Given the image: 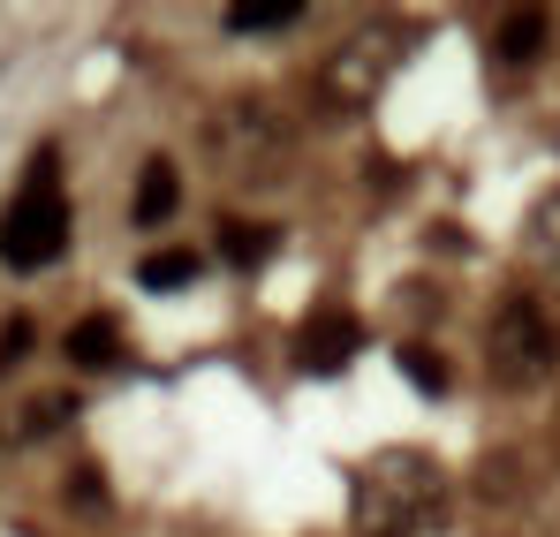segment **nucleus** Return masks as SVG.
<instances>
[{
	"mask_svg": "<svg viewBox=\"0 0 560 537\" xmlns=\"http://www.w3.org/2000/svg\"><path fill=\"white\" fill-rule=\"evenodd\" d=\"M69 250V197L54 182V152H38L31 167V189L8 205V227H0V258L15 272H46L54 258Z\"/></svg>",
	"mask_w": 560,
	"mask_h": 537,
	"instance_id": "nucleus-1",
	"label": "nucleus"
},
{
	"mask_svg": "<svg viewBox=\"0 0 560 537\" xmlns=\"http://www.w3.org/2000/svg\"><path fill=\"white\" fill-rule=\"evenodd\" d=\"M553 357H560L553 318H546L530 295H515V303L500 311V326H492V363H500V378H538V371H553Z\"/></svg>",
	"mask_w": 560,
	"mask_h": 537,
	"instance_id": "nucleus-2",
	"label": "nucleus"
},
{
	"mask_svg": "<svg viewBox=\"0 0 560 537\" xmlns=\"http://www.w3.org/2000/svg\"><path fill=\"white\" fill-rule=\"evenodd\" d=\"M357 349H364V326H357L349 311H318V318H303V334H295V363H303V371H341Z\"/></svg>",
	"mask_w": 560,
	"mask_h": 537,
	"instance_id": "nucleus-3",
	"label": "nucleus"
},
{
	"mask_svg": "<svg viewBox=\"0 0 560 537\" xmlns=\"http://www.w3.org/2000/svg\"><path fill=\"white\" fill-rule=\"evenodd\" d=\"M175 205H183L175 160H152V167H144V182H137V227H160V220H175Z\"/></svg>",
	"mask_w": 560,
	"mask_h": 537,
	"instance_id": "nucleus-4",
	"label": "nucleus"
},
{
	"mask_svg": "<svg viewBox=\"0 0 560 537\" xmlns=\"http://www.w3.org/2000/svg\"><path fill=\"white\" fill-rule=\"evenodd\" d=\"M197 272H205L197 250H152V258L137 266V288H152V295H183V288H197Z\"/></svg>",
	"mask_w": 560,
	"mask_h": 537,
	"instance_id": "nucleus-5",
	"label": "nucleus"
},
{
	"mask_svg": "<svg viewBox=\"0 0 560 537\" xmlns=\"http://www.w3.org/2000/svg\"><path fill=\"white\" fill-rule=\"evenodd\" d=\"M114 357H121L114 318H84V326H69V363H77V371H106Z\"/></svg>",
	"mask_w": 560,
	"mask_h": 537,
	"instance_id": "nucleus-6",
	"label": "nucleus"
},
{
	"mask_svg": "<svg viewBox=\"0 0 560 537\" xmlns=\"http://www.w3.org/2000/svg\"><path fill=\"white\" fill-rule=\"evenodd\" d=\"M273 227H258V220H220V258L228 266H258V258H273Z\"/></svg>",
	"mask_w": 560,
	"mask_h": 537,
	"instance_id": "nucleus-7",
	"label": "nucleus"
},
{
	"mask_svg": "<svg viewBox=\"0 0 560 537\" xmlns=\"http://www.w3.org/2000/svg\"><path fill=\"white\" fill-rule=\"evenodd\" d=\"M500 54H508V61H538V54H546V15H538V8L508 15V23H500Z\"/></svg>",
	"mask_w": 560,
	"mask_h": 537,
	"instance_id": "nucleus-8",
	"label": "nucleus"
},
{
	"mask_svg": "<svg viewBox=\"0 0 560 537\" xmlns=\"http://www.w3.org/2000/svg\"><path fill=\"white\" fill-rule=\"evenodd\" d=\"M394 363H401V378H409L417 394H447V363L432 357L424 341H401V349H394Z\"/></svg>",
	"mask_w": 560,
	"mask_h": 537,
	"instance_id": "nucleus-9",
	"label": "nucleus"
},
{
	"mask_svg": "<svg viewBox=\"0 0 560 537\" xmlns=\"http://www.w3.org/2000/svg\"><path fill=\"white\" fill-rule=\"evenodd\" d=\"M303 8L295 0H266V8H228V31H288Z\"/></svg>",
	"mask_w": 560,
	"mask_h": 537,
	"instance_id": "nucleus-10",
	"label": "nucleus"
},
{
	"mask_svg": "<svg viewBox=\"0 0 560 537\" xmlns=\"http://www.w3.org/2000/svg\"><path fill=\"white\" fill-rule=\"evenodd\" d=\"M23 357H31V318H8V326H0V371L23 363Z\"/></svg>",
	"mask_w": 560,
	"mask_h": 537,
	"instance_id": "nucleus-11",
	"label": "nucleus"
}]
</instances>
